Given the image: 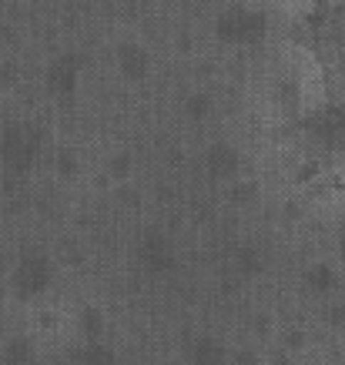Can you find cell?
<instances>
[{
  "label": "cell",
  "instance_id": "10",
  "mask_svg": "<svg viewBox=\"0 0 345 365\" xmlns=\"http://www.w3.org/2000/svg\"><path fill=\"white\" fill-rule=\"evenodd\" d=\"M238 268L252 275V272H258V268H262V262L255 258V252H242V258H238Z\"/></svg>",
  "mask_w": 345,
  "mask_h": 365
},
{
  "label": "cell",
  "instance_id": "12",
  "mask_svg": "<svg viewBox=\"0 0 345 365\" xmlns=\"http://www.w3.org/2000/svg\"><path fill=\"white\" fill-rule=\"evenodd\" d=\"M212 165L218 168V171H228V168L235 165V158L232 155H225V151H215V158H212Z\"/></svg>",
  "mask_w": 345,
  "mask_h": 365
},
{
  "label": "cell",
  "instance_id": "5",
  "mask_svg": "<svg viewBox=\"0 0 345 365\" xmlns=\"http://www.w3.org/2000/svg\"><path fill=\"white\" fill-rule=\"evenodd\" d=\"M0 359L7 365H31L34 362V345L27 342V339H11V342L4 345Z\"/></svg>",
  "mask_w": 345,
  "mask_h": 365
},
{
  "label": "cell",
  "instance_id": "2",
  "mask_svg": "<svg viewBox=\"0 0 345 365\" xmlns=\"http://www.w3.org/2000/svg\"><path fill=\"white\" fill-rule=\"evenodd\" d=\"M188 359L191 365H225V345L212 335H201L198 342H191Z\"/></svg>",
  "mask_w": 345,
  "mask_h": 365
},
{
  "label": "cell",
  "instance_id": "3",
  "mask_svg": "<svg viewBox=\"0 0 345 365\" xmlns=\"http://www.w3.org/2000/svg\"><path fill=\"white\" fill-rule=\"evenodd\" d=\"M74 362L78 365H118V359H114V352L108 345H101L98 339H91L84 349L74 352Z\"/></svg>",
  "mask_w": 345,
  "mask_h": 365
},
{
  "label": "cell",
  "instance_id": "7",
  "mask_svg": "<svg viewBox=\"0 0 345 365\" xmlns=\"http://www.w3.org/2000/svg\"><path fill=\"white\" fill-rule=\"evenodd\" d=\"M305 282H309V288H312V292H332V288H335V272L329 265H315V268H309Z\"/></svg>",
  "mask_w": 345,
  "mask_h": 365
},
{
  "label": "cell",
  "instance_id": "13",
  "mask_svg": "<svg viewBox=\"0 0 345 365\" xmlns=\"http://www.w3.org/2000/svg\"><path fill=\"white\" fill-rule=\"evenodd\" d=\"M252 329H255L258 335H272V319H268V315H258V319L252 322Z\"/></svg>",
  "mask_w": 345,
  "mask_h": 365
},
{
  "label": "cell",
  "instance_id": "6",
  "mask_svg": "<svg viewBox=\"0 0 345 365\" xmlns=\"http://www.w3.org/2000/svg\"><path fill=\"white\" fill-rule=\"evenodd\" d=\"M78 329H81V335H88V339H98V335L104 332V312H101L98 305H88V309H81Z\"/></svg>",
  "mask_w": 345,
  "mask_h": 365
},
{
  "label": "cell",
  "instance_id": "9",
  "mask_svg": "<svg viewBox=\"0 0 345 365\" xmlns=\"http://www.w3.org/2000/svg\"><path fill=\"white\" fill-rule=\"evenodd\" d=\"M329 325L345 332V302H339V305H332V309H329Z\"/></svg>",
  "mask_w": 345,
  "mask_h": 365
},
{
  "label": "cell",
  "instance_id": "8",
  "mask_svg": "<svg viewBox=\"0 0 345 365\" xmlns=\"http://www.w3.org/2000/svg\"><path fill=\"white\" fill-rule=\"evenodd\" d=\"M124 71L141 74V71H145V54H138V51H124Z\"/></svg>",
  "mask_w": 345,
  "mask_h": 365
},
{
  "label": "cell",
  "instance_id": "4",
  "mask_svg": "<svg viewBox=\"0 0 345 365\" xmlns=\"http://www.w3.org/2000/svg\"><path fill=\"white\" fill-rule=\"evenodd\" d=\"M141 255H145V265L155 268V272H165V268L175 265V258H171V252H168V245L165 242H155V238L141 248Z\"/></svg>",
  "mask_w": 345,
  "mask_h": 365
},
{
  "label": "cell",
  "instance_id": "14",
  "mask_svg": "<svg viewBox=\"0 0 345 365\" xmlns=\"http://www.w3.org/2000/svg\"><path fill=\"white\" fill-rule=\"evenodd\" d=\"M285 345H289V349H302V345H305V339H302V332H299V329H295V332H289V335H285Z\"/></svg>",
  "mask_w": 345,
  "mask_h": 365
},
{
  "label": "cell",
  "instance_id": "1",
  "mask_svg": "<svg viewBox=\"0 0 345 365\" xmlns=\"http://www.w3.org/2000/svg\"><path fill=\"white\" fill-rule=\"evenodd\" d=\"M47 285H51V265H47L44 258H27L14 272V288H17V295H24V299L41 295Z\"/></svg>",
  "mask_w": 345,
  "mask_h": 365
},
{
  "label": "cell",
  "instance_id": "16",
  "mask_svg": "<svg viewBox=\"0 0 345 365\" xmlns=\"http://www.w3.org/2000/svg\"><path fill=\"white\" fill-rule=\"evenodd\" d=\"M171 365H178V362H171Z\"/></svg>",
  "mask_w": 345,
  "mask_h": 365
},
{
  "label": "cell",
  "instance_id": "11",
  "mask_svg": "<svg viewBox=\"0 0 345 365\" xmlns=\"http://www.w3.org/2000/svg\"><path fill=\"white\" fill-rule=\"evenodd\" d=\"M232 365H262V359H258L255 352H248V349H242V352H235Z\"/></svg>",
  "mask_w": 345,
  "mask_h": 365
},
{
  "label": "cell",
  "instance_id": "15",
  "mask_svg": "<svg viewBox=\"0 0 345 365\" xmlns=\"http://www.w3.org/2000/svg\"><path fill=\"white\" fill-rule=\"evenodd\" d=\"M339 252H342V262H345V232H342V238H339Z\"/></svg>",
  "mask_w": 345,
  "mask_h": 365
}]
</instances>
